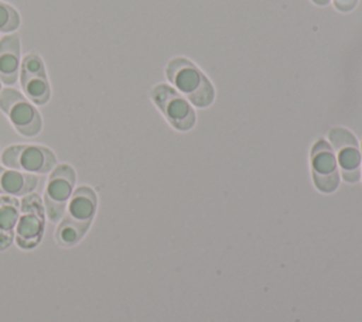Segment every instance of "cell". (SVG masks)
Segmentation results:
<instances>
[{"mask_svg":"<svg viewBox=\"0 0 362 322\" xmlns=\"http://www.w3.org/2000/svg\"><path fill=\"white\" fill-rule=\"evenodd\" d=\"M165 75L177 92L194 106L208 107L215 99V89L205 73L189 59L177 56L167 62Z\"/></svg>","mask_w":362,"mask_h":322,"instance_id":"6da1fadb","label":"cell"},{"mask_svg":"<svg viewBox=\"0 0 362 322\" xmlns=\"http://www.w3.org/2000/svg\"><path fill=\"white\" fill-rule=\"evenodd\" d=\"M0 110L8 117L13 127L25 137L37 136L42 127V119L35 105L20 90L6 86L0 90Z\"/></svg>","mask_w":362,"mask_h":322,"instance_id":"7a4b0ae2","label":"cell"},{"mask_svg":"<svg viewBox=\"0 0 362 322\" xmlns=\"http://www.w3.org/2000/svg\"><path fill=\"white\" fill-rule=\"evenodd\" d=\"M1 164L27 174H47L57 165V157L45 145L14 144L1 153Z\"/></svg>","mask_w":362,"mask_h":322,"instance_id":"3957f363","label":"cell"},{"mask_svg":"<svg viewBox=\"0 0 362 322\" xmlns=\"http://www.w3.org/2000/svg\"><path fill=\"white\" fill-rule=\"evenodd\" d=\"M75 179V169L68 164H57L49 172L42 202L45 215L51 222L57 223L64 217L68 201L74 192Z\"/></svg>","mask_w":362,"mask_h":322,"instance_id":"277c9868","label":"cell"},{"mask_svg":"<svg viewBox=\"0 0 362 322\" xmlns=\"http://www.w3.org/2000/svg\"><path fill=\"white\" fill-rule=\"evenodd\" d=\"M45 227L44 202L37 193L24 195L20 201V216L14 239L20 249H34L42 239Z\"/></svg>","mask_w":362,"mask_h":322,"instance_id":"5b68a950","label":"cell"},{"mask_svg":"<svg viewBox=\"0 0 362 322\" xmlns=\"http://www.w3.org/2000/svg\"><path fill=\"white\" fill-rule=\"evenodd\" d=\"M150 97L164 114L167 121L180 131H187L195 124V112L189 102L167 83H158L151 88Z\"/></svg>","mask_w":362,"mask_h":322,"instance_id":"8992f818","label":"cell"},{"mask_svg":"<svg viewBox=\"0 0 362 322\" xmlns=\"http://www.w3.org/2000/svg\"><path fill=\"white\" fill-rule=\"evenodd\" d=\"M18 80L23 95L34 105L42 106L51 97V86L45 64L38 52L30 51L21 58Z\"/></svg>","mask_w":362,"mask_h":322,"instance_id":"52a82bcc","label":"cell"},{"mask_svg":"<svg viewBox=\"0 0 362 322\" xmlns=\"http://www.w3.org/2000/svg\"><path fill=\"white\" fill-rule=\"evenodd\" d=\"M331 147L337 153L341 175L346 182H356L361 178V153L355 136L344 127H332L328 133Z\"/></svg>","mask_w":362,"mask_h":322,"instance_id":"ba28073f","label":"cell"},{"mask_svg":"<svg viewBox=\"0 0 362 322\" xmlns=\"http://www.w3.org/2000/svg\"><path fill=\"white\" fill-rule=\"evenodd\" d=\"M313 181L318 191L324 193L334 192L339 185V171L335 153L325 140H318L310 154Z\"/></svg>","mask_w":362,"mask_h":322,"instance_id":"9c48e42d","label":"cell"},{"mask_svg":"<svg viewBox=\"0 0 362 322\" xmlns=\"http://www.w3.org/2000/svg\"><path fill=\"white\" fill-rule=\"evenodd\" d=\"M96 206L98 198L95 191L86 185H81L74 189L62 219L78 227L85 234L95 217Z\"/></svg>","mask_w":362,"mask_h":322,"instance_id":"30bf717a","label":"cell"},{"mask_svg":"<svg viewBox=\"0 0 362 322\" xmlns=\"http://www.w3.org/2000/svg\"><path fill=\"white\" fill-rule=\"evenodd\" d=\"M21 65V44L17 32L0 38V82L10 86L18 80Z\"/></svg>","mask_w":362,"mask_h":322,"instance_id":"8fae6325","label":"cell"},{"mask_svg":"<svg viewBox=\"0 0 362 322\" xmlns=\"http://www.w3.org/2000/svg\"><path fill=\"white\" fill-rule=\"evenodd\" d=\"M37 184V175L0 165V195L24 196L31 193Z\"/></svg>","mask_w":362,"mask_h":322,"instance_id":"7c38bea8","label":"cell"},{"mask_svg":"<svg viewBox=\"0 0 362 322\" xmlns=\"http://www.w3.org/2000/svg\"><path fill=\"white\" fill-rule=\"evenodd\" d=\"M20 216V201L16 196L0 195V250H6L14 240Z\"/></svg>","mask_w":362,"mask_h":322,"instance_id":"4fadbf2b","label":"cell"},{"mask_svg":"<svg viewBox=\"0 0 362 322\" xmlns=\"http://www.w3.org/2000/svg\"><path fill=\"white\" fill-rule=\"evenodd\" d=\"M83 236L85 234L78 227H75L74 225H71L65 219L59 220V225H58L57 232H55V240L59 246L71 247V246L76 244Z\"/></svg>","mask_w":362,"mask_h":322,"instance_id":"5bb4252c","label":"cell"},{"mask_svg":"<svg viewBox=\"0 0 362 322\" xmlns=\"http://www.w3.org/2000/svg\"><path fill=\"white\" fill-rule=\"evenodd\" d=\"M20 21L18 11L13 6L0 1V32H14L20 27Z\"/></svg>","mask_w":362,"mask_h":322,"instance_id":"9a60e30c","label":"cell"},{"mask_svg":"<svg viewBox=\"0 0 362 322\" xmlns=\"http://www.w3.org/2000/svg\"><path fill=\"white\" fill-rule=\"evenodd\" d=\"M332 3L337 10L342 11V13H348L356 7L358 0H332Z\"/></svg>","mask_w":362,"mask_h":322,"instance_id":"2e32d148","label":"cell"},{"mask_svg":"<svg viewBox=\"0 0 362 322\" xmlns=\"http://www.w3.org/2000/svg\"><path fill=\"white\" fill-rule=\"evenodd\" d=\"M313 3H315L317 6H325V4H328L331 0H311Z\"/></svg>","mask_w":362,"mask_h":322,"instance_id":"e0dca14e","label":"cell"},{"mask_svg":"<svg viewBox=\"0 0 362 322\" xmlns=\"http://www.w3.org/2000/svg\"><path fill=\"white\" fill-rule=\"evenodd\" d=\"M0 90H1V82H0Z\"/></svg>","mask_w":362,"mask_h":322,"instance_id":"ac0fdd59","label":"cell"},{"mask_svg":"<svg viewBox=\"0 0 362 322\" xmlns=\"http://www.w3.org/2000/svg\"><path fill=\"white\" fill-rule=\"evenodd\" d=\"M361 157H362V155H361ZM361 168H362V167H361Z\"/></svg>","mask_w":362,"mask_h":322,"instance_id":"d6986e66","label":"cell"}]
</instances>
